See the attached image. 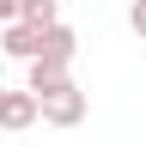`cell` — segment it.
<instances>
[{
    "label": "cell",
    "mask_w": 146,
    "mask_h": 146,
    "mask_svg": "<svg viewBox=\"0 0 146 146\" xmlns=\"http://www.w3.org/2000/svg\"><path fill=\"white\" fill-rule=\"evenodd\" d=\"M36 49H43V25H31V18H6L0 25V55L6 61H31Z\"/></svg>",
    "instance_id": "7a4b0ae2"
},
{
    "label": "cell",
    "mask_w": 146,
    "mask_h": 146,
    "mask_svg": "<svg viewBox=\"0 0 146 146\" xmlns=\"http://www.w3.org/2000/svg\"><path fill=\"white\" fill-rule=\"evenodd\" d=\"M31 122H36V98H31V91H6V85H0V128H6V134H25Z\"/></svg>",
    "instance_id": "3957f363"
},
{
    "label": "cell",
    "mask_w": 146,
    "mask_h": 146,
    "mask_svg": "<svg viewBox=\"0 0 146 146\" xmlns=\"http://www.w3.org/2000/svg\"><path fill=\"white\" fill-rule=\"evenodd\" d=\"M25 67H31V73H25V91H31V98H36V91H49V85H61V79H67V61H43V55H31Z\"/></svg>",
    "instance_id": "5b68a950"
},
{
    "label": "cell",
    "mask_w": 146,
    "mask_h": 146,
    "mask_svg": "<svg viewBox=\"0 0 146 146\" xmlns=\"http://www.w3.org/2000/svg\"><path fill=\"white\" fill-rule=\"evenodd\" d=\"M6 18H18V0H0V25H6Z\"/></svg>",
    "instance_id": "ba28073f"
},
{
    "label": "cell",
    "mask_w": 146,
    "mask_h": 146,
    "mask_svg": "<svg viewBox=\"0 0 146 146\" xmlns=\"http://www.w3.org/2000/svg\"><path fill=\"white\" fill-rule=\"evenodd\" d=\"M36 55H43V61H67V67H73V55H79V31L61 25V18L43 25V49H36Z\"/></svg>",
    "instance_id": "277c9868"
},
{
    "label": "cell",
    "mask_w": 146,
    "mask_h": 146,
    "mask_svg": "<svg viewBox=\"0 0 146 146\" xmlns=\"http://www.w3.org/2000/svg\"><path fill=\"white\" fill-rule=\"evenodd\" d=\"M0 73H6V55H0Z\"/></svg>",
    "instance_id": "9c48e42d"
},
{
    "label": "cell",
    "mask_w": 146,
    "mask_h": 146,
    "mask_svg": "<svg viewBox=\"0 0 146 146\" xmlns=\"http://www.w3.org/2000/svg\"><path fill=\"white\" fill-rule=\"evenodd\" d=\"M36 122H49V128H79L85 122V91L73 85V73H67L61 85L36 91Z\"/></svg>",
    "instance_id": "6da1fadb"
},
{
    "label": "cell",
    "mask_w": 146,
    "mask_h": 146,
    "mask_svg": "<svg viewBox=\"0 0 146 146\" xmlns=\"http://www.w3.org/2000/svg\"><path fill=\"white\" fill-rule=\"evenodd\" d=\"M128 31L146 43V0H128Z\"/></svg>",
    "instance_id": "52a82bcc"
},
{
    "label": "cell",
    "mask_w": 146,
    "mask_h": 146,
    "mask_svg": "<svg viewBox=\"0 0 146 146\" xmlns=\"http://www.w3.org/2000/svg\"><path fill=\"white\" fill-rule=\"evenodd\" d=\"M18 18H31V25H55V18H61V0H18Z\"/></svg>",
    "instance_id": "8992f818"
}]
</instances>
